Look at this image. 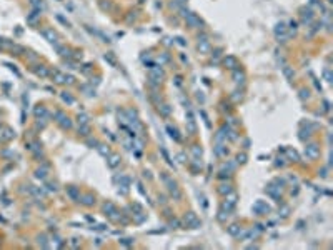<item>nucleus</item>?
<instances>
[{"label": "nucleus", "instance_id": "obj_2", "mask_svg": "<svg viewBox=\"0 0 333 250\" xmlns=\"http://www.w3.org/2000/svg\"><path fill=\"white\" fill-rule=\"evenodd\" d=\"M63 100H65V102H68V103H72V102H73V98H72V97H68V95H63Z\"/></svg>", "mask_w": 333, "mask_h": 250}, {"label": "nucleus", "instance_id": "obj_1", "mask_svg": "<svg viewBox=\"0 0 333 250\" xmlns=\"http://www.w3.org/2000/svg\"><path fill=\"white\" fill-rule=\"evenodd\" d=\"M43 35H45V37L48 38V40H50V42H55V37H57V35H55V32H53L52 29L43 30Z\"/></svg>", "mask_w": 333, "mask_h": 250}]
</instances>
